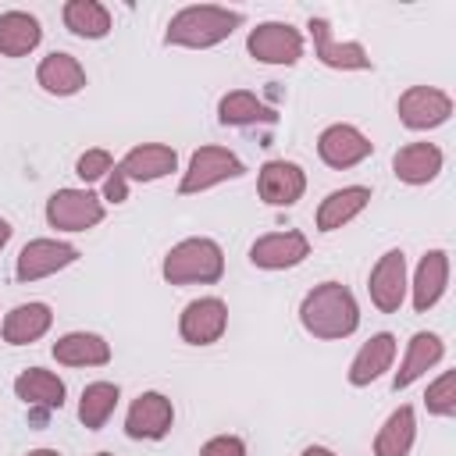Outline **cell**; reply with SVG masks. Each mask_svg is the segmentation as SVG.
<instances>
[{"label":"cell","instance_id":"7402d4cb","mask_svg":"<svg viewBox=\"0 0 456 456\" xmlns=\"http://www.w3.org/2000/svg\"><path fill=\"white\" fill-rule=\"evenodd\" d=\"M370 203V189L367 185H346V189H335L321 200L317 207V228L321 232H335L342 228L346 221H353L363 207Z\"/></svg>","mask_w":456,"mask_h":456},{"label":"cell","instance_id":"836d02e7","mask_svg":"<svg viewBox=\"0 0 456 456\" xmlns=\"http://www.w3.org/2000/svg\"><path fill=\"white\" fill-rule=\"evenodd\" d=\"M103 196L110 200V203H125L128 200V182H125V175L114 167L110 175H107V185H103Z\"/></svg>","mask_w":456,"mask_h":456},{"label":"cell","instance_id":"8992f818","mask_svg":"<svg viewBox=\"0 0 456 456\" xmlns=\"http://www.w3.org/2000/svg\"><path fill=\"white\" fill-rule=\"evenodd\" d=\"M246 50L264 64H296L303 57V36L285 21H264L249 32Z\"/></svg>","mask_w":456,"mask_h":456},{"label":"cell","instance_id":"3957f363","mask_svg":"<svg viewBox=\"0 0 456 456\" xmlns=\"http://www.w3.org/2000/svg\"><path fill=\"white\" fill-rule=\"evenodd\" d=\"M224 274V253L214 239H185L167 249L164 256V278L171 285H210Z\"/></svg>","mask_w":456,"mask_h":456},{"label":"cell","instance_id":"5b68a950","mask_svg":"<svg viewBox=\"0 0 456 456\" xmlns=\"http://www.w3.org/2000/svg\"><path fill=\"white\" fill-rule=\"evenodd\" d=\"M46 221L61 232H86L103 221V203L89 189H57L46 200Z\"/></svg>","mask_w":456,"mask_h":456},{"label":"cell","instance_id":"d6986e66","mask_svg":"<svg viewBox=\"0 0 456 456\" xmlns=\"http://www.w3.org/2000/svg\"><path fill=\"white\" fill-rule=\"evenodd\" d=\"M392 356H395V338L388 331L370 335L360 346V353L353 356V363H349V385H356V388L370 385L374 378H381L392 367Z\"/></svg>","mask_w":456,"mask_h":456},{"label":"cell","instance_id":"8d00e7d4","mask_svg":"<svg viewBox=\"0 0 456 456\" xmlns=\"http://www.w3.org/2000/svg\"><path fill=\"white\" fill-rule=\"evenodd\" d=\"M28 456H61V452H57V449H32Z\"/></svg>","mask_w":456,"mask_h":456},{"label":"cell","instance_id":"9c48e42d","mask_svg":"<svg viewBox=\"0 0 456 456\" xmlns=\"http://www.w3.org/2000/svg\"><path fill=\"white\" fill-rule=\"evenodd\" d=\"M78 260V249L71 242H57V239H32L25 242V249L18 253V281H36V278H46L68 264Z\"/></svg>","mask_w":456,"mask_h":456},{"label":"cell","instance_id":"d590c367","mask_svg":"<svg viewBox=\"0 0 456 456\" xmlns=\"http://www.w3.org/2000/svg\"><path fill=\"white\" fill-rule=\"evenodd\" d=\"M7 239H11V224H7L4 217H0V249L7 246Z\"/></svg>","mask_w":456,"mask_h":456},{"label":"cell","instance_id":"4fadbf2b","mask_svg":"<svg viewBox=\"0 0 456 456\" xmlns=\"http://www.w3.org/2000/svg\"><path fill=\"white\" fill-rule=\"evenodd\" d=\"M171 420H175L171 399L160 395V392H142V395L128 406L125 435H128V438H164V435L171 431Z\"/></svg>","mask_w":456,"mask_h":456},{"label":"cell","instance_id":"7a4b0ae2","mask_svg":"<svg viewBox=\"0 0 456 456\" xmlns=\"http://www.w3.org/2000/svg\"><path fill=\"white\" fill-rule=\"evenodd\" d=\"M239 25H242V14H239V11H228V7H214V4H203V7H182V11L167 21L164 43H167V46L207 50V46L228 39Z\"/></svg>","mask_w":456,"mask_h":456},{"label":"cell","instance_id":"d4e9b609","mask_svg":"<svg viewBox=\"0 0 456 456\" xmlns=\"http://www.w3.org/2000/svg\"><path fill=\"white\" fill-rule=\"evenodd\" d=\"M50 321H53V314H50L46 303H21V306H14L4 317V342L28 346V342H36V338L46 335Z\"/></svg>","mask_w":456,"mask_h":456},{"label":"cell","instance_id":"ba28073f","mask_svg":"<svg viewBox=\"0 0 456 456\" xmlns=\"http://www.w3.org/2000/svg\"><path fill=\"white\" fill-rule=\"evenodd\" d=\"M224 328H228V306L217 296L192 299L182 310V321H178V331L189 346H210L224 335Z\"/></svg>","mask_w":456,"mask_h":456},{"label":"cell","instance_id":"8fae6325","mask_svg":"<svg viewBox=\"0 0 456 456\" xmlns=\"http://www.w3.org/2000/svg\"><path fill=\"white\" fill-rule=\"evenodd\" d=\"M306 253H310V242H306L303 232H271V235H264L249 246L253 267H264V271L296 267V264L306 260Z\"/></svg>","mask_w":456,"mask_h":456},{"label":"cell","instance_id":"7c38bea8","mask_svg":"<svg viewBox=\"0 0 456 456\" xmlns=\"http://www.w3.org/2000/svg\"><path fill=\"white\" fill-rule=\"evenodd\" d=\"M367 289H370V299L381 314H395L403 306V296H406V256H403V249H388L374 264Z\"/></svg>","mask_w":456,"mask_h":456},{"label":"cell","instance_id":"ac0fdd59","mask_svg":"<svg viewBox=\"0 0 456 456\" xmlns=\"http://www.w3.org/2000/svg\"><path fill=\"white\" fill-rule=\"evenodd\" d=\"M392 171L406 185H428L442 171V150L435 142H410L392 157Z\"/></svg>","mask_w":456,"mask_h":456},{"label":"cell","instance_id":"cb8c5ba5","mask_svg":"<svg viewBox=\"0 0 456 456\" xmlns=\"http://www.w3.org/2000/svg\"><path fill=\"white\" fill-rule=\"evenodd\" d=\"M14 395L25 406H43V410H61L64 403V381L43 367H28L14 378Z\"/></svg>","mask_w":456,"mask_h":456},{"label":"cell","instance_id":"5bb4252c","mask_svg":"<svg viewBox=\"0 0 456 456\" xmlns=\"http://www.w3.org/2000/svg\"><path fill=\"white\" fill-rule=\"evenodd\" d=\"M256 189H260V200L264 203H271V207H292L303 196V189H306V175L292 160H267L260 167Z\"/></svg>","mask_w":456,"mask_h":456},{"label":"cell","instance_id":"1f68e13d","mask_svg":"<svg viewBox=\"0 0 456 456\" xmlns=\"http://www.w3.org/2000/svg\"><path fill=\"white\" fill-rule=\"evenodd\" d=\"M110 171H114V160H110L107 150H86V153L78 157V164H75V175H78L82 182H96V178H103V175H110Z\"/></svg>","mask_w":456,"mask_h":456},{"label":"cell","instance_id":"74e56055","mask_svg":"<svg viewBox=\"0 0 456 456\" xmlns=\"http://www.w3.org/2000/svg\"><path fill=\"white\" fill-rule=\"evenodd\" d=\"M96 456H114V452H96Z\"/></svg>","mask_w":456,"mask_h":456},{"label":"cell","instance_id":"4dcf8cb0","mask_svg":"<svg viewBox=\"0 0 456 456\" xmlns=\"http://www.w3.org/2000/svg\"><path fill=\"white\" fill-rule=\"evenodd\" d=\"M424 403H428V413H435V417H452V413H456V374L445 370V374L428 388Z\"/></svg>","mask_w":456,"mask_h":456},{"label":"cell","instance_id":"f1b7e54d","mask_svg":"<svg viewBox=\"0 0 456 456\" xmlns=\"http://www.w3.org/2000/svg\"><path fill=\"white\" fill-rule=\"evenodd\" d=\"M118 399H121V388H118L114 381H93V385H86V388H82V399H78V420H82L89 431L103 428L107 417L114 413Z\"/></svg>","mask_w":456,"mask_h":456},{"label":"cell","instance_id":"277c9868","mask_svg":"<svg viewBox=\"0 0 456 456\" xmlns=\"http://www.w3.org/2000/svg\"><path fill=\"white\" fill-rule=\"evenodd\" d=\"M239 175H246V167H242V160L232 150H224V146H200L192 153V160H189V171L182 175L178 192L192 196V192H203V189H210L217 182L239 178Z\"/></svg>","mask_w":456,"mask_h":456},{"label":"cell","instance_id":"83f0119b","mask_svg":"<svg viewBox=\"0 0 456 456\" xmlns=\"http://www.w3.org/2000/svg\"><path fill=\"white\" fill-rule=\"evenodd\" d=\"M64 25H68V32H75L82 39H103L110 32V14L96 0H68L64 4Z\"/></svg>","mask_w":456,"mask_h":456},{"label":"cell","instance_id":"2e32d148","mask_svg":"<svg viewBox=\"0 0 456 456\" xmlns=\"http://www.w3.org/2000/svg\"><path fill=\"white\" fill-rule=\"evenodd\" d=\"M175 164H178V153L171 146H164V142H142V146H132L121 157L118 171L125 175V182L128 178L132 182H157V178L171 175Z\"/></svg>","mask_w":456,"mask_h":456},{"label":"cell","instance_id":"f546056e","mask_svg":"<svg viewBox=\"0 0 456 456\" xmlns=\"http://www.w3.org/2000/svg\"><path fill=\"white\" fill-rule=\"evenodd\" d=\"M217 121H221V125H260V121L271 125V121H274V110L264 107L253 93L235 89V93L221 96V103H217Z\"/></svg>","mask_w":456,"mask_h":456},{"label":"cell","instance_id":"e0dca14e","mask_svg":"<svg viewBox=\"0 0 456 456\" xmlns=\"http://www.w3.org/2000/svg\"><path fill=\"white\" fill-rule=\"evenodd\" d=\"M445 281H449V253L445 249L424 253L420 264H417V274H413V310L428 314L442 299Z\"/></svg>","mask_w":456,"mask_h":456},{"label":"cell","instance_id":"ffe728a7","mask_svg":"<svg viewBox=\"0 0 456 456\" xmlns=\"http://www.w3.org/2000/svg\"><path fill=\"white\" fill-rule=\"evenodd\" d=\"M36 82H39L46 93H53V96H71V93H78V89L86 86V68H82L71 53L53 50L50 57L39 61Z\"/></svg>","mask_w":456,"mask_h":456},{"label":"cell","instance_id":"e575fe53","mask_svg":"<svg viewBox=\"0 0 456 456\" xmlns=\"http://www.w3.org/2000/svg\"><path fill=\"white\" fill-rule=\"evenodd\" d=\"M303 456H335L331 449H324V445H306L303 449Z\"/></svg>","mask_w":456,"mask_h":456},{"label":"cell","instance_id":"6da1fadb","mask_svg":"<svg viewBox=\"0 0 456 456\" xmlns=\"http://www.w3.org/2000/svg\"><path fill=\"white\" fill-rule=\"evenodd\" d=\"M299 321L314 338H346L360 328V306L342 281H321L303 296Z\"/></svg>","mask_w":456,"mask_h":456},{"label":"cell","instance_id":"30bf717a","mask_svg":"<svg viewBox=\"0 0 456 456\" xmlns=\"http://www.w3.org/2000/svg\"><path fill=\"white\" fill-rule=\"evenodd\" d=\"M370 150H374V142H370L360 128H353V125H328V128L321 132V139H317L321 160H324L328 167H338V171H346V167L367 160Z\"/></svg>","mask_w":456,"mask_h":456},{"label":"cell","instance_id":"4316f807","mask_svg":"<svg viewBox=\"0 0 456 456\" xmlns=\"http://www.w3.org/2000/svg\"><path fill=\"white\" fill-rule=\"evenodd\" d=\"M413 435H417V420H413V406H399L395 413H388V420L381 424L378 438H374V456H406L413 449Z\"/></svg>","mask_w":456,"mask_h":456},{"label":"cell","instance_id":"603a6c76","mask_svg":"<svg viewBox=\"0 0 456 456\" xmlns=\"http://www.w3.org/2000/svg\"><path fill=\"white\" fill-rule=\"evenodd\" d=\"M53 360L68 367H100L110 360V346L93 331H68L53 342Z\"/></svg>","mask_w":456,"mask_h":456},{"label":"cell","instance_id":"484cf974","mask_svg":"<svg viewBox=\"0 0 456 456\" xmlns=\"http://www.w3.org/2000/svg\"><path fill=\"white\" fill-rule=\"evenodd\" d=\"M43 39V28L32 14L25 11H7L0 14V53L4 57H25L28 50H36Z\"/></svg>","mask_w":456,"mask_h":456},{"label":"cell","instance_id":"9a60e30c","mask_svg":"<svg viewBox=\"0 0 456 456\" xmlns=\"http://www.w3.org/2000/svg\"><path fill=\"white\" fill-rule=\"evenodd\" d=\"M310 36H314V53L321 64L342 68V71H367L370 68L367 50L360 43H338L324 18H310Z\"/></svg>","mask_w":456,"mask_h":456},{"label":"cell","instance_id":"44dd1931","mask_svg":"<svg viewBox=\"0 0 456 456\" xmlns=\"http://www.w3.org/2000/svg\"><path fill=\"white\" fill-rule=\"evenodd\" d=\"M442 356H445L442 338H438L435 331H417V335L410 338V346H406V360L399 363V370H395V378H392V388L399 392V388L413 385V381H417L428 367H435Z\"/></svg>","mask_w":456,"mask_h":456},{"label":"cell","instance_id":"52a82bcc","mask_svg":"<svg viewBox=\"0 0 456 456\" xmlns=\"http://www.w3.org/2000/svg\"><path fill=\"white\" fill-rule=\"evenodd\" d=\"M449 114H452V100L435 86H410L399 96V121L413 132L435 128V125L449 121Z\"/></svg>","mask_w":456,"mask_h":456},{"label":"cell","instance_id":"d6a6232c","mask_svg":"<svg viewBox=\"0 0 456 456\" xmlns=\"http://www.w3.org/2000/svg\"><path fill=\"white\" fill-rule=\"evenodd\" d=\"M200 456H246V445L235 435H217L200 449Z\"/></svg>","mask_w":456,"mask_h":456}]
</instances>
